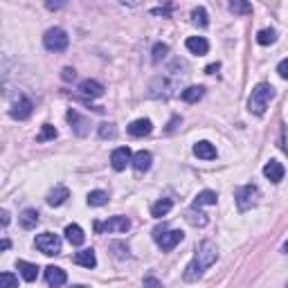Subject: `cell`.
Instances as JSON below:
<instances>
[{
    "instance_id": "6da1fadb",
    "label": "cell",
    "mask_w": 288,
    "mask_h": 288,
    "mask_svg": "<svg viewBox=\"0 0 288 288\" xmlns=\"http://www.w3.org/2000/svg\"><path fill=\"white\" fill-rule=\"evenodd\" d=\"M273 97H275V88L273 86H270V84H257L255 90H252V95H250V102H248L250 113L263 115V113H266L268 102Z\"/></svg>"
},
{
    "instance_id": "7a4b0ae2",
    "label": "cell",
    "mask_w": 288,
    "mask_h": 288,
    "mask_svg": "<svg viewBox=\"0 0 288 288\" xmlns=\"http://www.w3.org/2000/svg\"><path fill=\"white\" fill-rule=\"evenodd\" d=\"M183 239H185L183 230H167V225L156 227V230H153V241L158 243V248H160L162 252L174 250Z\"/></svg>"
},
{
    "instance_id": "3957f363",
    "label": "cell",
    "mask_w": 288,
    "mask_h": 288,
    "mask_svg": "<svg viewBox=\"0 0 288 288\" xmlns=\"http://www.w3.org/2000/svg\"><path fill=\"white\" fill-rule=\"evenodd\" d=\"M68 43H70V39H68V34L63 32L61 27L48 29L45 36H43V45H45V50H50V52H63L68 48Z\"/></svg>"
},
{
    "instance_id": "277c9868",
    "label": "cell",
    "mask_w": 288,
    "mask_h": 288,
    "mask_svg": "<svg viewBox=\"0 0 288 288\" xmlns=\"http://www.w3.org/2000/svg\"><path fill=\"white\" fill-rule=\"evenodd\" d=\"M36 248L43 252V255H59L61 252V239L56 237V234H52V232H43V234H39L36 237Z\"/></svg>"
},
{
    "instance_id": "5b68a950",
    "label": "cell",
    "mask_w": 288,
    "mask_h": 288,
    "mask_svg": "<svg viewBox=\"0 0 288 288\" xmlns=\"http://www.w3.org/2000/svg\"><path fill=\"white\" fill-rule=\"evenodd\" d=\"M257 196H259V189H257L255 185H243L234 191V198H237V205H239L241 212L250 209L252 205L257 203Z\"/></svg>"
},
{
    "instance_id": "8992f818",
    "label": "cell",
    "mask_w": 288,
    "mask_h": 288,
    "mask_svg": "<svg viewBox=\"0 0 288 288\" xmlns=\"http://www.w3.org/2000/svg\"><path fill=\"white\" fill-rule=\"evenodd\" d=\"M196 259H198V263H201L203 268H209L212 263L219 259V250H216V245L212 243V241H203V243L198 245V250H196Z\"/></svg>"
},
{
    "instance_id": "52a82bcc",
    "label": "cell",
    "mask_w": 288,
    "mask_h": 288,
    "mask_svg": "<svg viewBox=\"0 0 288 288\" xmlns=\"http://www.w3.org/2000/svg\"><path fill=\"white\" fill-rule=\"evenodd\" d=\"M128 227H131V221L126 219V216H113V219H108L106 223H95V230L97 232H126Z\"/></svg>"
},
{
    "instance_id": "ba28073f",
    "label": "cell",
    "mask_w": 288,
    "mask_h": 288,
    "mask_svg": "<svg viewBox=\"0 0 288 288\" xmlns=\"http://www.w3.org/2000/svg\"><path fill=\"white\" fill-rule=\"evenodd\" d=\"M131 162H133V156H131L128 146H117L113 151V156H110V164H113L115 171H124Z\"/></svg>"
},
{
    "instance_id": "9c48e42d",
    "label": "cell",
    "mask_w": 288,
    "mask_h": 288,
    "mask_svg": "<svg viewBox=\"0 0 288 288\" xmlns=\"http://www.w3.org/2000/svg\"><path fill=\"white\" fill-rule=\"evenodd\" d=\"M9 115L14 120H27L32 115V102L27 97H18V102H14V106L9 108Z\"/></svg>"
},
{
    "instance_id": "30bf717a",
    "label": "cell",
    "mask_w": 288,
    "mask_h": 288,
    "mask_svg": "<svg viewBox=\"0 0 288 288\" xmlns=\"http://www.w3.org/2000/svg\"><path fill=\"white\" fill-rule=\"evenodd\" d=\"M284 164L277 162V160H270L266 162V167H263V176L270 180V183H281L284 180Z\"/></svg>"
},
{
    "instance_id": "8fae6325",
    "label": "cell",
    "mask_w": 288,
    "mask_h": 288,
    "mask_svg": "<svg viewBox=\"0 0 288 288\" xmlns=\"http://www.w3.org/2000/svg\"><path fill=\"white\" fill-rule=\"evenodd\" d=\"M66 117H68L70 126H72V131L77 133L79 138H84V135L88 133V120H86V117H81V115L77 113V110H72V108L68 110V115H66Z\"/></svg>"
},
{
    "instance_id": "7c38bea8",
    "label": "cell",
    "mask_w": 288,
    "mask_h": 288,
    "mask_svg": "<svg viewBox=\"0 0 288 288\" xmlns=\"http://www.w3.org/2000/svg\"><path fill=\"white\" fill-rule=\"evenodd\" d=\"M128 135H133V138H144V135H149L151 131H153V124H151V120H135L128 124Z\"/></svg>"
},
{
    "instance_id": "4fadbf2b",
    "label": "cell",
    "mask_w": 288,
    "mask_h": 288,
    "mask_svg": "<svg viewBox=\"0 0 288 288\" xmlns=\"http://www.w3.org/2000/svg\"><path fill=\"white\" fill-rule=\"evenodd\" d=\"M45 281H48L50 286H63L68 281V275H66V270H61L59 266H48L45 268Z\"/></svg>"
},
{
    "instance_id": "5bb4252c",
    "label": "cell",
    "mask_w": 288,
    "mask_h": 288,
    "mask_svg": "<svg viewBox=\"0 0 288 288\" xmlns=\"http://www.w3.org/2000/svg\"><path fill=\"white\" fill-rule=\"evenodd\" d=\"M70 198V191H68V187H63V185H56L54 189H52L48 194V205L50 207H59V205H63Z\"/></svg>"
},
{
    "instance_id": "9a60e30c",
    "label": "cell",
    "mask_w": 288,
    "mask_h": 288,
    "mask_svg": "<svg viewBox=\"0 0 288 288\" xmlns=\"http://www.w3.org/2000/svg\"><path fill=\"white\" fill-rule=\"evenodd\" d=\"M194 156L201 158V160H214L216 158V146L212 142H196L194 144Z\"/></svg>"
},
{
    "instance_id": "2e32d148",
    "label": "cell",
    "mask_w": 288,
    "mask_h": 288,
    "mask_svg": "<svg viewBox=\"0 0 288 288\" xmlns=\"http://www.w3.org/2000/svg\"><path fill=\"white\" fill-rule=\"evenodd\" d=\"M79 90L84 92L86 97H102L104 95V86L99 84V81H95V79H84L79 84Z\"/></svg>"
},
{
    "instance_id": "e0dca14e",
    "label": "cell",
    "mask_w": 288,
    "mask_h": 288,
    "mask_svg": "<svg viewBox=\"0 0 288 288\" xmlns=\"http://www.w3.org/2000/svg\"><path fill=\"white\" fill-rule=\"evenodd\" d=\"M74 263H77V266H84V268H95V266H97L95 250H92V248L79 250L77 255H74Z\"/></svg>"
},
{
    "instance_id": "ac0fdd59",
    "label": "cell",
    "mask_w": 288,
    "mask_h": 288,
    "mask_svg": "<svg viewBox=\"0 0 288 288\" xmlns=\"http://www.w3.org/2000/svg\"><path fill=\"white\" fill-rule=\"evenodd\" d=\"M185 45H187V50H189L191 54H198V56L207 54V50H209V43L203 36H189Z\"/></svg>"
},
{
    "instance_id": "d6986e66",
    "label": "cell",
    "mask_w": 288,
    "mask_h": 288,
    "mask_svg": "<svg viewBox=\"0 0 288 288\" xmlns=\"http://www.w3.org/2000/svg\"><path fill=\"white\" fill-rule=\"evenodd\" d=\"M151 160H153V158H151V153L149 151H138V153L133 156V169L138 174H144V171H149V167H151Z\"/></svg>"
},
{
    "instance_id": "ffe728a7",
    "label": "cell",
    "mask_w": 288,
    "mask_h": 288,
    "mask_svg": "<svg viewBox=\"0 0 288 288\" xmlns=\"http://www.w3.org/2000/svg\"><path fill=\"white\" fill-rule=\"evenodd\" d=\"M16 268L21 270V275H23V279H25V281H34V279H36V275H39V266H36V263H29V261H23V259L16 263Z\"/></svg>"
},
{
    "instance_id": "44dd1931",
    "label": "cell",
    "mask_w": 288,
    "mask_h": 288,
    "mask_svg": "<svg viewBox=\"0 0 288 288\" xmlns=\"http://www.w3.org/2000/svg\"><path fill=\"white\" fill-rule=\"evenodd\" d=\"M66 239H68L72 245H81V243L86 241V234H84V230H81L79 225H74V223H72V225L66 227Z\"/></svg>"
},
{
    "instance_id": "7402d4cb",
    "label": "cell",
    "mask_w": 288,
    "mask_h": 288,
    "mask_svg": "<svg viewBox=\"0 0 288 288\" xmlns=\"http://www.w3.org/2000/svg\"><path fill=\"white\" fill-rule=\"evenodd\" d=\"M203 92H205L203 86H189L180 92V97H183V102H187V104H196L198 99L203 97Z\"/></svg>"
},
{
    "instance_id": "603a6c76",
    "label": "cell",
    "mask_w": 288,
    "mask_h": 288,
    "mask_svg": "<svg viewBox=\"0 0 288 288\" xmlns=\"http://www.w3.org/2000/svg\"><path fill=\"white\" fill-rule=\"evenodd\" d=\"M230 11L234 16H248L252 14L250 0H230Z\"/></svg>"
},
{
    "instance_id": "cb8c5ba5",
    "label": "cell",
    "mask_w": 288,
    "mask_h": 288,
    "mask_svg": "<svg viewBox=\"0 0 288 288\" xmlns=\"http://www.w3.org/2000/svg\"><path fill=\"white\" fill-rule=\"evenodd\" d=\"M174 203L169 201V198H162V201L153 203V207H151V216H156V219H162V216H167L169 212H171Z\"/></svg>"
},
{
    "instance_id": "d4e9b609",
    "label": "cell",
    "mask_w": 288,
    "mask_h": 288,
    "mask_svg": "<svg viewBox=\"0 0 288 288\" xmlns=\"http://www.w3.org/2000/svg\"><path fill=\"white\" fill-rule=\"evenodd\" d=\"M185 219L191 223V225H198V227H203V225H207V214H203V212H198V207L194 205L191 209H187V214H185Z\"/></svg>"
},
{
    "instance_id": "484cf974",
    "label": "cell",
    "mask_w": 288,
    "mask_h": 288,
    "mask_svg": "<svg viewBox=\"0 0 288 288\" xmlns=\"http://www.w3.org/2000/svg\"><path fill=\"white\" fill-rule=\"evenodd\" d=\"M21 225L25 227V230H34V227L39 225V212L36 209H25L21 214Z\"/></svg>"
},
{
    "instance_id": "4316f807",
    "label": "cell",
    "mask_w": 288,
    "mask_h": 288,
    "mask_svg": "<svg viewBox=\"0 0 288 288\" xmlns=\"http://www.w3.org/2000/svg\"><path fill=\"white\" fill-rule=\"evenodd\" d=\"M216 201H219L216 191H212V189H203L196 198H194V205H196V207H203V205H216Z\"/></svg>"
},
{
    "instance_id": "83f0119b",
    "label": "cell",
    "mask_w": 288,
    "mask_h": 288,
    "mask_svg": "<svg viewBox=\"0 0 288 288\" xmlns=\"http://www.w3.org/2000/svg\"><path fill=\"white\" fill-rule=\"evenodd\" d=\"M201 275H203V266L198 263V259H194L187 263V268H185V281H196V279H201Z\"/></svg>"
},
{
    "instance_id": "f1b7e54d",
    "label": "cell",
    "mask_w": 288,
    "mask_h": 288,
    "mask_svg": "<svg viewBox=\"0 0 288 288\" xmlns=\"http://www.w3.org/2000/svg\"><path fill=\"white\" fill-rule=\"evenodd\" d=\"M108 203V194L102 191V189H95V191H90L88 194V205L90 207H102V205Z\"/></svg>"
},
{
    "instance_id": "f546056e",
    "label": "cell",
    "mask_w": 288,
    "mask_h": 288,
    "mask_svg": "<svg viewBox=\"0 0 288 288\" xmlns=\"http://www.w3.org/2000/svg\"><path fill=\"white\" fill-rule=\"evenodd\" d=\"M191 23L198 27H207L209 25V18H207V11H205V7H196L191 11Z\"/></svg>"
},
{
    "instance_id": "4dcf8cb0",
    "label": "cell",
    "mask_w": 288,
    "mask_h": 288,
    "mask_svg": "<svg viewBox=\"0 0 288 288\" xmlns=\"http://www.w3.org/2000/svg\"><path fill=\"white\" fill-rule=\"evenodd\" d=\"M275 39H277L275 29H261V32L257 34V43L259 45H270V43H275Z\"/></svg>"
},
{
    "instance_id": "1f68e13d",
    "label": "cell",
    "mask_w": 288,
    "mask_h": 288,
    "mask_svg": "<svg viewBox=\"0 0 288 288\" xmlns=\"http://www.w3.org/2000/svg\"><path fill=\"white\" fill-rule=\"evenodd\" d=\"M56 138V128L52 126V124H43V128H41V133H39V142H48V140H54Z\"/></svg>"
},
{
    "instance_id": "d6a6232c",
    "label": "cell",
    "mask_w": 288,
    "mask_h": 288,
    "mask_svg": "<svg viewBox=\"0 0 288 288\" xmlns=\"http://www.w3.org/2000/svg\"><path fill=\"white\" fill-rule=\"evenodd\" d=\"M167 52H169V45L167 43H156L153 45V56H151V59H153V63H160L162 59L167 56Z\"/></svg>"
},
{
    "instance_id": "836d02e7",
    "label": "cell",
    "mask_w": 288,
    "mask_h": 288,
    "mask_svg": "<svg viewBox=\"0 0 288 288\" xmlns=\"http://www.w3.org/2000/svg\"><path fill=\"white\" fill-rule=\"evenodd\" d=\"M14 286H18V277H14L11 273L0 275V288H14Z\"/></svg>"
},
{
    "instance_id": "e575fe53",
    "label": "cell",
    "mask_w": 288,
    "mask_h": 288,
    "mask_svg": "<svg viewBox=\"0 0 288 288\" xmlns=\"http://www.w3.org/2000/svg\"><path fill=\"white\" fill-rule=\"evenodd\" d=\"M117 131H115V124H102L99 126V138H115Z\"/></svg>"
},
{
    "instance_id": "d590c367",
    "label": "cell",
    "mask_w": 288,
    "mask_h": 288,
    "mask_svg": "<svg viewBox=\"0 0 288 288\" xmlns=\"http://www.w3.org/2000/svg\"><path fill=\"white\" fill-rule=\"evenodd\" d=\"M68 5V0H45V7H48L50 11H59L63 9Z\"/></svg>"
},
{
    "instance_id": "8d00e7d4",
    "label": "cell",
    "mask_w": 288,
    "mask_h": 288,
    "mask_svg": "<svg viewBox=\"0 0 288 288\" xmlns=\"http://www.w3.org/2000/svg\"><path fill=\"white\" fill-rule=\"evenodd\" d=\"M277 72H279V77L288 79V59H284V61H279V66H277Z\"/></svg>"
},
{
    "instance_id": "74e56055",
    "label": "cell",
    "mask_w": 288,
    "mask_h": 288,
    "mask_svg": "<svg viewBox=\"0 0 288 288\" xmlns=\"http://www.w3.org/2000/svg\"><path fill=\"white\" fill-rule=\"evenodd\" d=\"M61 77L66 79V81H72L74 77H77V72H74L72 68H63V74H61Z\"/></svg>"
},
{
    "instance_id": "f35d334b",
    "label": "cell",
    "mask_w": 288,
    "mask_h": 288,
    "mask_svg": "<svg viewBox=\"0 0 288 288\" xmlns=\"http://www.w3.org/2000/svg\"><path fill=\"white\" fill-rule=\"evenodd\" d=\"M120 3L126 7H138V5H142V0H120Z\"/></svg>"
},
{
    "instance_id": "ab89813d",
    "label": "cell",
    "mask_w": 288,
    "mask_h": 288,
    "mask_svg": "<svg viewBox=\"0 0 288 288\" xmlns=\"http://www.w3.org/2000/svg\"><path fill=\"white\" fill-rule=\"evenodd\" d=\"M219 70V63H212V66H207V72L212 74V72H216Z\"/></svg>"
},
{
    "instance_id": "60d3db41",
    "label": "cell",
    "mask_w": 288,
    "mask_h": 288,
    "mask_svg": "<svg viewBox=\"0 0 288 288\" xmlns=\"http://www.w3.org/2000/svg\"><path fill=\"white\" fill-rule=\"evenodd\" d=\"M9 239H3V243H0V248H3V250H9Z\"/></svg>"
},
{
    "instance_id": "b9f144b4",
    "label": "cell",
    "mask_w": 288,
    "mask_h": 288,
    "mask_svg": "<svg viewBox=\"0 0 288 288\" xmlns=\"http://www.w3.org/2000/svg\"><path fill=\"white\" fill-rule=\"evenodd\" d=\"M7 223H9V214L7 212H3V225H7Z\"/></svg>"
},
{
    "instance_id": "7bdbcfd3",
    "label": "cell",
    "mask_w": 288,
    "mask_h": 288,
    "mask_svg": "<svg viewBox=\"0 0 288 288\" xmlns=\"http://www.w3.org/2000/svg\"><path fill=\"white\" fill-rule=\"evenodd\" d=\"M284 252H286V255H288V241H286V243H284Z\"/></svg>"
}]
</instances>
